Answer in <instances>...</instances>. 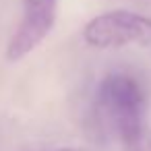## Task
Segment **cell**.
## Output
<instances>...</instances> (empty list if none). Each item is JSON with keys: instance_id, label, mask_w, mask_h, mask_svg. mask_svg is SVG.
I'll use <instances>...</instances> for the list:
<instances>
[{"instance_id": "cell-1", "label": "cell", "mask_w": 151, "mask_h": 151, "mask_svg": "<svg viewBox=\"0 0 151 151\" xmlns=\"http://www.w3.org/2000/svg\"><path fill=\"white\" fill-rule=\"evenodd\" d=\"M97 104L128 151H141L147 118L143 85L126 73H110L97 91Z\"/></svg>"}, {"instance_id": "cell-2", "label": "cell", "mask_w": 151, "mask_h": 151, "mask_svg": "<svg viewBox=\"0 0 151 151\" xmlns=\"http://www.w3.org/2000/svg\"><path fill=\"white\" fill-rule=\"evenodd\" d=\"M83 40L95 50H116L132 44H151V17L116 9L93 17L83 27Z\"/></svg>"}, {"instance_id": "cell-3", "label": "cell", "mask_w": 151, "mask_h": 151, "mask_svg": "<svg viewBox=\"0 0 151 151\" xmlns=\"http://www.w3.org/2000/svg\"><path fill=\"white\" fill-rule=\"evenodd\" d=\"M58 0H23V19L6 46V58L17 62L31 54L56 23Z\"/></svg>"}, {"instance_id": "cell-4", "label": "cell", "mask_w": 151, "mask_h": 151, "mask_svg": "<svg viewBox=\"0 0 151 151\" xmlns=\"http://www.w3.org/2000/svg\"><path fill=\"white\" fill-rule=\"evenodd\" d=\"M54 151H83L79 147H60V149H54Z\"/></svg>"}]
</instances>
